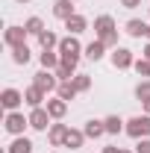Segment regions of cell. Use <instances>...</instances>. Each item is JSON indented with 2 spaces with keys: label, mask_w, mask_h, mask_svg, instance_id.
I'll use <instances>...</instances> for the list:
<instances>
[{
  "label": "cell",
  "mask_w": 150,
  "mask_h": 153,
  "mask_svg": "<svg viewBox=\"0 0 150 153\" xmlns=\"http://www.w3.org/2000/svg\"><path fill=\"white\" fill-rule=\"evenodd\" d=\"M30 150H33V144H30L27 138H18V141L12 144V150H9V153H30Z\"/></svg>",
  "instance_id": "13"
},
{
  "label": "cell",
  "mask_w": 150,
  "mask_h": 153,
  "mask_svg": "<svg viewBox=\"0 0 150 153\" xmlns=\"http://www.w3.org/2000/svg\"><path fill=\"white\" fill-rule=\"evenodd\" d=\"M65 141H68V147H79V144H82V135H79V133H68Z\"/></svg>",
  "instance_id": "20"
},
{
  "label": "cell",
  "mask_w": 150,
  "mask_h": 153,
  "mask_svg": "<svg viewBox=\"0 0 150 153\" xmlns=\"http://www.w3.org/2000/svg\"><path fill=\"white\" fill-rule=\"evenodd\" d=\"M68 30H71V33H82V30H85V21L79 18V15H71V18H68Z\"/></svg>",
  "instance_id": "8"
},
{
  "label": "cell",
  "mask_w": 150,
  "mask_h": 153,
  "mask_svg": "<svg viewBox=\"0 0 150 153\" xmlns=\"http://www.w3.org/2000/svg\"><path fill=\"white\" fill-rule=\"evenodd\" d=\"M41 65H44V68H53V65H56V56H53L50 50H44V53H41Z\"/></svg>",
  "instance_id": "19"
},
{
  "label": "cell",
  "mask_w": 150,
  "mask_h": 153,
  "mask_svg": "<svg viewBox=\"0 0 150 153\" xmlns=\"http://www.w3.org/2000/svg\"><path fill=\"white\" fill-rule=\"evenodd\" d=\"M53 12H56L59 18H65V21H68V18H71V0H59L56 6H53Z\"/></svg>",
  "instance_id": "4"
},
{
  "label": "cell",
  "mask_w": 150,
  "mask_h": 153,
  "mask_svg": "<svg viewBox=\"0 0 150 153\" xmlns=\"http://www.w3.org/2000/svg\"><path fill=\"white\" fill-rule=\"evenodd\" d=\"M27 59H30V50H27L24 44H21V47H15V62H27Z\"/></svg>",
  "instance_id": "21"
},
{
  "label": "cell",
  "mask_w": 150,
  "mask_h": 153,
  "mask_svg": "<svg viewBox=\"0 0 150 153\" xmlns=\"http://www.w3.org/2000/svg\"><path fill=\"white\" fill-rule=\"evenodd\" d=\"M103 124H106V133H121V121H118V118H106V121H103Z\"/></svg>",
  "instance_id": "16"
},
{
  "label": "cell",
  "mask_w": 150,
  "mask_h": 153,
  "mask_svg": "<svg viewBox=\"0 0 150 153\" xmlns=\"http://www.w3.org/2000/svg\"><path fill=\"white\" fill-rule=\"evenodd\" d=\"M100 133H106V124L103 121H88V127H85V135H100Z\"/></svg>",
  "instance_id": "7"
},
{
  "label": "cell",
  "mask_w": 150,
  "mask_h": 153,
  "mask_svg": "<svg viewBox=\"0 0 150 153\" xmlns=\"http://www.w3.org/2000/svg\"><path fill=\"white\" fill-rule=\"evenodd\" d=\"M47 112L53 115V118L65 115V100H50V103H47Z\"/></svg>",
  "instance_id": "9"
},
{
  "label": "cell",
  "mask_w": 150,
  "mask_h": 153,
  "mask_svg": "<svg viewBox=\"0 0 150 153\" xmlns=\"http://www.w3.org/2000/svg\"><path fill=\"white\" fill-rule=\"evenodd\" d=\"M27 103H33V106H38V103H41V88H30V91H27Z\"/></svg>",
  "instance_id": "15"
},
{
  "label": "cell",
  "mask_w": 150,
  "mask_h": 153,
  "mask_svg": "<svg viewBox=\"0 0 150 153\" xmlns=\"http://www.w3.org/2000/svg\"><path fill=\"white\" fill-rule=\"evenodd\" d=\"M65 138H68V130H65V127H53V130H50V141H53V144L65 141Z\"/></svg>",
  "instance_id": "12"
},
{
  "label": "cell",
  "mask_w": 150,
  "mask_h": 153,
  "mask_svg": "<svg viewBox=\"0 0 150 153\" xmlns=\"http://www.w3.org/2000/svg\"><path fill=\"white\" fill-rule=\"evenodd\" d=\"M132 59H130V50H115V65L118 68H127Z\"/></svg>",
  "instance_id": "11"
},
{
  "label": "cell",
  "mask_w": 150,
  "mask_h": 153,
  "mask_svg": "<svg viewBox=\"0 0 150 153\" xmlns=\"http://www.w3.org/2000/svg\"><path fill=\"white\" fill-rule=\"evenodd\" d=\"M147 36H150V27H147Z\"/></svg>",
  "instance_id": "30"
},
{
  "label": "cell",
  "mask_w": 150,
  "mask_h": 153,
  "mask_svg": "<svg viewBox=\"0 0 150 153\" xmlns=\"http://www.w3.org/2000/svg\"><path fill=\"white\" fill-rule=\"evenodd\" d=\"M127 130H130V135H135V138H138V135H150V118H132Z\"/></svg>",
  "instance_id": "1"
},
{
  "label": "cell",
  "mask_w": 150,
  "mask_h": 153,
  "mask_svg": "<svg viewBox=\"0 0 150 153\" xmlns=\"http://www.w3.org/2000/svg\"><path fill=\"white\" fill-rule=\"evenodd\" d=\"M124 6H130V9H132V6H138V0H124Z\"/></svg>",
  "instance_id": "27"
},
{
  "label": "cell",
  "mask_w": 150,
  "mask_h": 153,
  "mask_svg": "<svg viewBox=\"0 0 150 153\" xmlns=\"http://www.w3.org/2000/svg\"><path fill=\"white\" fill-rule=\"evenodd\" d=\"M3 103L12 109V106H18V103H21V94L15 91V88H6V91H3Z\"/></svg>",
  "instance_id": "6"
},
{
  "label": "cell",
  "mask_w": 150,
  "mask_h": 153,
  "mask_svg": "<svg viewBox=\"0 0 150 153\" xmlns=\"http://www.w3.org/2000/svg\"><path fill=\"white\" fill-rule=\"evenodd\" d=\"M36 85L41 88V91H44V88H53V76H50V74H38L36 76Z\"/></svg>",
  "instance_id": "14"
},
{
  "label": "cell",
  "mask_w": 150,
  "mask_h": 153,
  "mask_svg": "<svg viewBox=\"0 0 150 153\" xmlns=\"http://www.w3.org/2000/svg\"><path fill=\"white\" fill-rule=\"evenodd\" d=\"M41 44H44V50H47V47H50V44H56V36H53V33H41Z\"/></svg>",
  "instance_id": "22"
},
{
  "label": "cell",
  "mask_w": 150,
  "mask_h": 153,
  "mask_svg": "<svg viewBox=\"0 0 150 153\" xmlns=\"http://www.w3.org/2000/svg\"><path fill=\"white\" fill-rule=\"evenodd\" d=\"M135 68H138V74H144V76H150V62H138V65H135Z\"/></svg>",
  "instance_id": "24"
},
{
  "label": "cell",
  "mask_w": 150,
  "mask_h": 153,
  "mask_svg": "<svg viewBox=\"0 0 150 153\" xmlns=\"http://www.w3.org/2000/svg\"><path fill=\"white\" fill-rule=\"evenodd\" d=\"M127 33H130V36H144L147 27H144L141 21H130V24H127Z\"/></svg>",
  "instance_id": "10"
},
{
  "label": "cell",
  "mask_w": 150,
  "mask_h": 153,
  "mask_svg": "<svg viewBox=\"0 0 150 153\" xmlns=\"http://www.w3.org/2000/svg\"><path fill=\"white\" fill-rule=\"evenodd\" d=\"M100 56H103V41L88 44V59H100Z\"/></svg>",
  "instance_id": "17"
},
{
  "label": "cell",
  "mask_w": 150,
  "mask_h": 153,
  "mask_svg": "<svg viewBox=\"0 0 150 153\" xmlns=\"http://www.w3.org/2000/svg\"><path fill=\"white\" fill-rule=\"evenodd\" d=\"M6 127H9V133H21L24 130V118L21 115H9L6 118Z\"/></svg>",
  "instance_id": "5"
},
{
  "label": "cell",
  "mask_w": 150,
  "mask_h": 153,
  "mask_svg": "<svg viewBox=\"0 0 150 153\" xmlns=\"http://www.w3.org/2000/svg\"><path fill=\"white\" fill-rule=\"evenodd\" d=\"M27 33H38V36H41V21H38V18L27 21Z\"/></svg>",
  "instance_id": "23"
},
{
  "label": "cell",
  "mask_w": 150,
  "mask_h": 153,
  "mask_svg": "<svg viewBox=\"0 0 150 153\" xmlns=\"http://www.w3.org/2000/svg\"><path fill=\"white\" fill-rule=\"evenodd\" d=\"M138 153H150V141H141L138 144Z\"/></svg>",
  "instance_id": "26"
},
{
  "label": "cell",
  "mask_w": 150,
  "mask_h": 153,
  "mask_svg": "<svg viewBox=\"0 0 150 153\" xmlns=\"http://www.w3.org/2000/svg\"><path fill=\"white\" fill-rule=\"evenodd\" d=\"M30 124H33L36 130H44V127H47V112H41V109H36V112L30 115Z\"/></svg>",
  "instance_id": "2"
},
{
  "label": "cell",
  "mask_w": 150,
  "mask_h": 153,
  "mask_svg": "<svg viewBox=\"0 0 150 153\" xmlns=\"http://www.w3.org/2000/svg\"><path fill=\"white\" fill-rule=\"evenodd\" d=\"M147 59H150V47H147Z\"/></svg>",
  "instance_id": "29"
},
{
  "label": "cell",
  "mask_w": 150,
  "mask_h": 153,
  "mask_svg": "<svg viewBox=\"0 0 150 153\" xmlns=\"http://www.w3.org/2000/svg\"><path fill=\"white\" fill-rule=\"evenodd\" d=\"M24 33H27V30H18V27H12V30L6 33V41H9V44H15V47H21V41H24Z\"/></svg>",
  "instance_id": "3"
},
{
  "label": "cell",
  "mask_w": 150,
  "mask_h": 153,
  "mask_svg": "<svg viewBox=\"0 0 150 153\" xmlns=\"http://www.w3.org/2000/svg\"><path fill=\"white\" fill-rule=\"evenodd\" d=\"M76 88H79V91H82V88H88V76H76V82H74Z\"/></svg>",
  "instance_id": "25"
},
{
  "label": "cell",
  "mask_w": 150,
  "mask_h": 153,
  "mask_svg": "<svg viewBox=\"0 0 150 153\" xmlns=\"http://www.w3.org/2000/svg\"><path fill=\"white\" fill-rule=\"evenodd\" d=\"M147 112H150V100H147Z\"/></svg>",
  "instance_id": "28"
},
{
  "label": "cell",
  "mask_w": 150,
  "mask_h": 153,
  "mask_svg": "<svg viewBox=\"0 0 150 153\" xmlns=\"http://www.w3.org/2000/svg\"><path fill=\"white\" fill-rule=\"evenodd\" d=\"M74 91H76V85H71V82H65V85L59 88V94H62V100H71V97H74Z\"/></svg>",
  "instance_id": "18"
}]
</instances>
